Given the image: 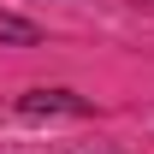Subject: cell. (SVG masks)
<instances>
[]
</instances>
